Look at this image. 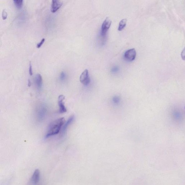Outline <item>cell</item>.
Returning <instances> with one entry per match:
<instances>
[{
	"label": "cell",
	"instance_id": "obj_3",
	"mask_svg": "<svg viewBox=\"0 0 185 185\" xmlns=\"http://www.w3.org/2000/svg\"><path fill=\"white\" fill-rule=\"evenodd\" d=\"M136 51L134 48L130 49L126 51L124 55L125 59L128 62H131L135 60L136 56Z\"/></svg>",
	"mask_w": 185,
	"mask_h": 185
},
{
	"label": "cell",
	"instance_id": "obj_10",
	"mask_svg": "<svg viewBox=\"0 0 185 185\" xmlns=\"http://www.w3.org/2000/svg\"><path fill=\"white\" fill-rule=\"evenodd\" d=\"M46 109L44 107H42L37 112V117L39 120H43L46 114Z\"/></svg>",
	"mask_w": 185,
	"mask_h": 185
},
{
	"label": "cell",
	"instance_id": "obj_16",
	"mask_svg": "<svg viewBox=\"0 0 185 185\" xmlns=\"http://www.w3.org/2000/svg\"><path fill=\"white\" fill-rule=\"evenodd\" d=\"M113 100L115 104H118L120 101V99L118 97H115L113 98Z\"/></svg>",
	"mask_w": 185,
	"mask_h": 185
},
{
	"label": "cell",
	"instance_id": "obj_1",
	"mask_svg": "<svg viewBox=\"0 0 185 185\" xmlns=\"http://www.w3.org/2000/svg\"><path fill=\"white\" fill-rule=\"evenodd\" d=\"M65 122L64 118H59L53 121L49 126L48 132L45 136L46 139L58 134L61 130Z\"/></svg>",
	"mask_w": 185,
	"mask_h": 185
},
{
	"label": "cell",
	"instance_id": "obj_8",
	"mask_svg": "<svg viewBox=\"0 0 185 185\" xmlns=\"http://www.w3.org/2000/svg\"><path fill=\"white\" fill-rule=\"evenodd\" d=\"M40 173L39 170L37 169L35 170L33 175L30 179V182L32 184H37L39 183L40 180Z\"/></svg>",
	"mask_w": 185,
	"mask_h": 185
},
{
	"label": "cell",
	"instance_id": "obj_14",
	"mask_svg": "<svg viewBox=\"0 0 185 185\" xmlns=\"http://www.w3.org/2000/svg\"><path fill=\"white\" fill-rule=\"evenodd\" d=\"M45 39H42V40L40 43L37 44V48H41V46L43 45V44L44 43V41H45Z\"/></svg>",
	"mask_w": 185,
	"mask_h": 185
},
{
	"label": "cell",
	"instance_id": "obj_15",
	"mask_svg": "<svg viewBox=\"0 0 185 185\" xmlns=\"http://www.w3.org/2000/svg\"><path fill=\"white\" fill-rule=\"evenodd\" d=\"M181 56L182 59L183 60H185V47L182 51Z\"/></svg>",
	"mask_w": 185,
	"mask_h": 185
},
{
	"label": "cell",
	"instance_id": "obj_13",
	"mask_svg": "<svg viewBox=\"0 0 185 185\" xmlns=\"http://www.w3.org/2000/svg\"><path fill=\"white\" fill-rule=\"evenodd\" d=\"M8 13L6 12L5 10H3L2 12V18L3 20H5L7 19L8 18Z\"/></svg>",
	"mask_w": 185,
	"mask_h": 185
},
{
	"label": "cell",
	"instance_id": "obj_6",
	"mask_svg": "<svg viewBox=\"0 0 185 185\" xmlns=\"http://www.w3.org/2000/svg\"><path fill=\"white\" fill-rule=\"evenodd\" d=\"M65 97L64 95H61L58 97V105L59 106V111L60 113H64L67 112V109L65 106L64 103V100L65 99Z\"/></svg>",
	"mask_w": 185,
	"mask_h": 185
},
{
	"label": "cell",
	"instance_id": "obj_11",
	"mask_svg": "<svg viewBox=\"0 0 185 185\" xmlns=\"http://www.w3.org/2000/svg\"><path fill=\"white\" fill-rule=\"evenodd\" d=\"M127 19L126 18H124L119 23L118 30L119 31H122L126 27L127 24Z\"/></svg>",
	"mask_w": 185,
	"mask_h": 185
},
{
	"label": "cell",
	"instance_id": "obj_7",
	"mask_svg": "<svg viewBox=\"0 0 185 185\" xmlns=\"http://www.w3.org/2000/svg\"><path fill=\"white\" fill-rule=\"evenodd\" d=\"M63 4L60 0H52L51 11L53 13H56L61 7Z\"/></svg>",
	"mask_w": 185,
	"mask_h": 185
},
{
	"label": "cell",
	"instance_id": "obj_18",
	"mask_svg": "<svg viewBox=\"0 0 185 185\" xmlns=\"http://www.w3.org/2000/svg\"><path fill=\"white\" fill-rule=\"evenodd\" d=\"M29 73L30 76H32L33 75V71L32 69V66L31 63H30L29 67Z\"/></svg>",
	"mask_w": 185,
	"mask_h": 185
},
{
	"label": "cell",
	"instance_id": "obj_12",
	"mask_svg": "<svg viewBox=\"0 0 185 185\" xmlns=\"http://www.w3.org/2000/svg\"><path fill=\"white\" fill-rule=\"evenodd\" d=\"M16 8L18 9L22 8L23 4V0H13Z\"/></svg>",
	"mask_w": 185,
	"mask_h": 185
},
{
	"label": "cell",
	"instance_id": "obj_19",
	"mask_svg": "<svg viewBox=\"0 0 185 185\" xmlns=\"http://www.w3.org/2000/svg\"><path fill=\"white\" fill-rule=\"evenodd\" d=\"M31 85V81H30L29 79L28 80V86L29 87H30V86Z\"/></svg>",
	"mask_w": 185,
	"mask_h": 185
},
{
	"label": "cell",
	"instance_id": "obj_9",
	"mask_svg": "<svg viewBox=\"0 0 185 185\" xmlns=\"http://www.w3.org/2000/svg\"><path fill=\"white\" fill-rule=\"evenodd\" d=\"M35 82H36L37 88H40L43 84V78L41 75L37 74L35 78Z\"/></svg>",
	"mask_w": 185,
	"mask_h": 185
},
{
	"label": "cell",
	"instance_id": "obj_2",
	"mask_svg": "<svg viewBox=\"0 0 185 185\" xmlns=\"http://www.w3.org/2000/svg\"><path fill=\"white\" fill-rule=\"evenodd\" d=\"M111 20L108 18H107L103 23L100 33V34L102 37H104L106 36L108 31L111 27Z\"/></svg>",
	"mask_w": 185,
	"mask_h": 185
},
{
	"label": "cell",
	"instance_id": "obj_5",
	"mask_svg": "<svg viewBox=\"0 0 185 185\" xmlns=\"http://www.w3.org/2000/svg\"><path fill=\"white\" fill-rule=\"evenodd\" d=\"M75 117L74 116H72L68 119L66 121H65L63 125L60 132V136H63L66 133L67 129L69 126L75 120Z\"/></svg>",
	"mask_w": 185,
	"mask_h": 185
},
{
	"label": "cell",
	"instance_id": "obj_4",
	"mask_svg": "<svg viewBox=\"0 0 185 185\" xmlns=\"http://www.w3.org/2000/svg\"><path fill=\"white\" fill-rule=\"evenodd\" d=\"M80 80L81 83L84 85L87 86L90 84V79L88 69H85L81 74L80 78Z\"/></svg>",
	"mask_w": 185,
	"mask_h": 185
},
{
	"label": "cell",
	"instance_id": "obj_17",
	"mask_svg": "<svg viewBox=\"0 0 185 185\" xmlns=\"http://www.w3.org/2000/svg\"><path fill=\"white\" fill-rule=\"evenodd\" d=\"M66 78V75L64 72H62L60 75V78L62 80H64Z\"/></svg>",
	"mask_w": 185,
	"mask_h": 185
}]
</instances>
